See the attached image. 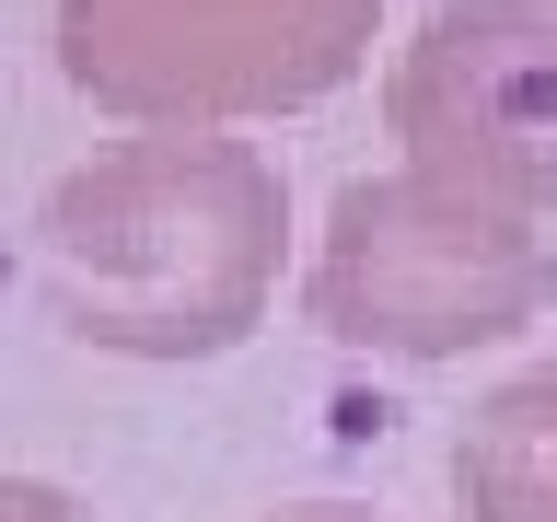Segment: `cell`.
<instances>
[{
    "instance_id": "6da1fadb",
    "label": "cell",
    "mask_w": 557,
    "mask_h": 522,
    "mask_svg": "<svg viewBox=\"0 0 557 522\" xmlns=\"http://www.w3.org/2000/svg\"><path fill=\"white\" fill-rule=\"evenodd\" d=\"M290 186L256 139L221 128H139L70 163L35 209L47 313L116 360H221L256 337L278 290Z\"/></svg>"
},
{
    "instance_id": "7a4b0ae2",
    "label": "cell",
    "mask_w": 557,
    "mask_h": 522,
    "mask_svg": "<svg viewBox=\"0 0 557 522\" xmlns=\"http://www.w3.org/2000/svg\"><path fill=\"white\" fill-rule=\"evenodd\" d=\"M557 302V244L430 174H348L302 268V313L372 360H465Z\"/></svg>"
},
{
    "instance_id": "3957f363",
    "label": "cell",
    "mask_w": 557,
    "mask_h": 522,
    "mask_svg": "<svg viewBox=\"0 0 557 522\" xmlns=\"http://www.w3.org/2000/svg\"><path fill=\"white\" fill-rule=\"evenodd\" d=\"M383 0H59V82L128 128L302 116L372 59Z\"/></svg>"
},
{
    "instance_id": "277c9868",
    "label": "cell",
    "mask_w": 557,
    "mask_h": 522,
    "mask_svg": "<svg viewBox=\"0 0 557 522\" xmlns=\"http://www.w3.org/2000/svg\"><path fill=\"white\" fill-rule=\"evenodd\" d=\"M383 116L407 174L511 221L557 209V0H442L395 47Z\"/></svg>"
},
{
    "instance_id": "5b68a950",
    "label": "cell",
    "mask_w": 557,
    "mask_h": 522,
    "mask_svg": "<svg viewBox=\"0 0 557 522\" xmlns=\"http://www.w3.org/2000/svg\"><path fill=\"white\" fill-rule=\"evenodd\" d=\"M453 499L476 522H557V360L511 372L453 442Z\"/></svg>"
},
{
    "instance_id": "8992f818",
    "label": "cell",
    "mask_w": 557,
    "mask_h": 522,
    "mask_svg": "<svg viewBox=\"0 0 557 522\" xmlns=\"http://www.w3.org/2000/svg\"><path fill=\"white\" fill-rule=\"evenodd\" d=\"M0 522H94L70 487H47V476H0Z\"/></svg>"
},
{
    "instance_id": "52a82bcc",
    "label": "cell",
    "mask_w": 557,
    "mask_h": 522,
    "mask_svg": "<svg viewBox=\"0 0 557 522\" xmlns=\"http://www.w3.org/2000/svg\"><path fill=\"white\" fill-rule=\"evenodd\" d=\"M278 522H372V511H278Z\"/></svg>"
}]
</instances>
